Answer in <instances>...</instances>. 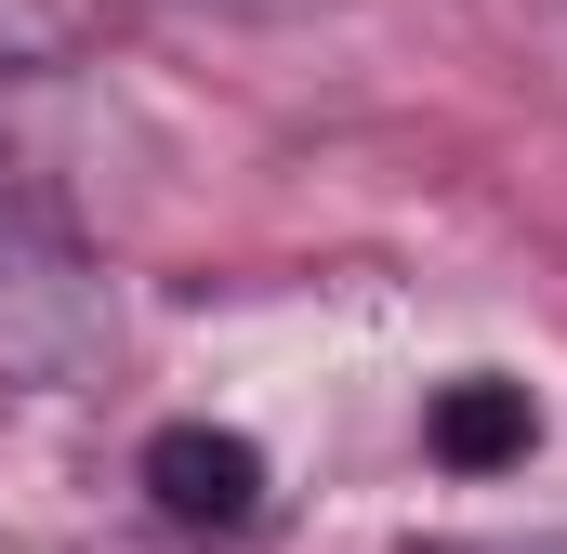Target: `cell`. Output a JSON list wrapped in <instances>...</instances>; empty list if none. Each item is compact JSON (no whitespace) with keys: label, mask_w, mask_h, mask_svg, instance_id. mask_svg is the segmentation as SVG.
I'll return each instance as SVG.
<instances>
[{"label":"cell","mask_w":567,"mask_h":554,"mask_svg":"<svg viewBox=\"0 0 567 554\" xmlns=\"http://www.w3.org/2000/svg\"><path fill=\"white\" fill-rule=\"evenodd\" d=\"M53 66H66V13H53V0H0V106L40 93Z\"/></svg>","instance_id":"3957f363"},{"label":"cell","mask_w":567,"mask_h":554,"mask_svg":"<svg viewBox=\"0 0 567 554\" xmlns=\"http://www.w3.org/2000/svg\"><path fill=\"white\" fill-rule=\"evenodd\" d=\"M410 554H567V542H410Z\"/></svg>","instance_id":"277c9868"},{"label":"cell","mask_w":567,"mask_h":554,"mask_svg":"<svg viewBox=\"0 0 567 554\" xmlns=\"http://www.w3.org/2000/svg\"><path fill=\"white\" fill-rule=\"evenodd\" d=\"M145 489L185 515V529H238L251 502H265V462H251V435H212V422H172L158 449H145Z\"/></svg>","instance_id":"6da1fadb"},{"label":"cell","mask_w":567,"mask_h":554,"mask_svg":"<svg viewBox=\"0 0 567 554\" xmlns=\"http://www.w3.org/2000/svg\"><path fill=\"white\" fill-rule=\"evenodd\" d=\"M528 435H542V410H528V383H488V370H475V383H449V397H435V462H462V475L515 462Z\"/></svg>","instance_id":"7a4b0ae2"}]
</instances>
